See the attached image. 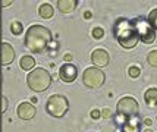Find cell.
Masks as SVG:
<instances>
[{"label":"cell","mask_w":157,"mask_h":132,"mask_svg":"<svg viewBox=\"0 0 157 132\" xmlns=\"http://www.w3.org/2000/svg\"><path fill=\"white\" fill-rule=\"evenodd\" d=\"M52 41V32L43 25H33L27 29L25 46L33 53H43Z\"/></svg>","instance_id":"cell-1"},{"label":"cell","mask_w":157,"mask_h":132,"mask_svg":"<svg viewBox=\"0 0 157 132\" xmlns=\"http://www.w3.org/2000/svg\"><path fill=\"white\" fill-rule=\"evenodd\" d=\"M115 37L123 49H134L137 46V43L140 41L134 22L129 19H125V18L117 19L115 24Z\"/></svg>","instance_id":"cell-2"},{"label":"cell","mask_w":157,"mask_h":132,"mask_svg":"<svg viewBox=\"0 0 157 132\" xmlns=\"http://www.w3.org/2000/svg\"><path fill=\"white\" fill-rule=\"evenodd\" d=\"M27 84L33 91H35V92H43V91H46L48 87H50L52 77H50V74H48L46 69L37 68V69H33L28 74Z\"/></svg>","instance_id":"cell-3"},{"label":"cell","mask_w":157,"mask_h":132,"mask_svg":"<svg viewBox=\"0 0 157 132\" xmlns=\"http://www.w3.org/2000/svg\"><path fill=\"white\" fill-rule=\"evenodd\" d=\"M69 109V103L66 97H63L60 94H55L48 98L47 104H46V110L48 115L55 116V118H62L66 115V111Z\"/></svg>","instance_id":"cell-4"},{"label":"cell","mask_w":157,"mask_h":132,"mask_svg":"<svg viewBox=\"0 0 157 132\" xmlns=\"http://www.w3.org/2000/svg\"><path fill=\"white\" fill-rule=\"evenodd\" d=\"M134 27L137 31L138 40H141L144 44H151V43L156 41V31L153 29L148 21L144 19V18H137L134 19Z\"/></svg>","instance_id":"cell-5"},{"label":"cell","mask_w":157,"mask_h":132,"mask_svg":"<svg viewBox=\"0 0 157 132\" xmlns=\"http://www.w3.org/2000/svg\"><path fill=\"white\" fill-rule=\"evenodd\" d=\"M104 81H106L104 74L98 68H96V66L85 69L84 74H82V82L88 88H100L104 84Z\"/></svg>","instance_id":"cell-6"},{"label":"cell","mask_w":157,"mask_h":132,"mask_svg":"<svg viewBox=\"0 0 157 132\" xmlns=\"http://www.w3.org/2000/svg\"><path fill=\"white\" fill-rule=\"evenodd\" d=\"M138 103L134 97H122L116 104V111L117 115L123 116L125 119L128 118H134V116H138Z\"/></svg>","instance_id":"cell-7"},{"label":"cell","mask_w":157,"mask_h":132,"mask_svg":"<svg viewBox=\"0 0 157 132\" xmlns=\"http://www.w3.org/2000/svg\"><path fill=\"white\" fill-rule=\"evenodd\" d=\"M59 77L63 82H74L78 77V69L72 63H65L59 70Z\"/></svg>","instance_id":"cell-8"},{"label":"cell","mask_w":157,"mask_h":132,"mask_svg":"<svg viewBox=\"0 0 157 132\" xmlns=\"http://www.w3.org/2000/svg\"><path fill=\"white\" fill-rule=\"evenodd\" d=\"M109 53L103 49H97L93 51L91 55V62L93 65H96V68H103V66H107L109 65Z\"/></svg>","instance_id":"cell-9"},{"label":"cell","mask_w":157,"mask_h":132,"mask_svg":"<svg viewBox=\"0 0 157 132\" xmlns=\"http://www.w3.org/2000/svg\"><path fill=\"white\" fill-rule=\"evenodd\" d=\"M18 116L22 120H29L35 116V107L31 103H21L18 106Z\"/></svg>","instance_id":"cell-10"},{"label":"cell","mask_w":157,"mask_h":132,"mask_svg":"<svg viewBox=\"0 0 157 132\" xmlns=\"http://www.w3.org/2000/svg\"><path fill=\"white\" fill-rule=\"evenodd\" d=\"M15 60V50L9 43L2 44V63L3 65H10Z\"/></svg>","instance_id":"cell-11"},{"label":"cell","mask_w":157,"mask_h":132,"mask_svg":"<svg viewBox=\"0 0 157 132\" xmlns=\"http://www.w3.org/2000/svg\"><path fill=\"white\" fill-rule=\"evenodd\" d=\"M140 126H141L140 118H138V116H134V118L126 119V122L122 125V128L125 132H140Z\"/></svg>","instance_id":"cell-12"},{"label":"cell","mask_w":157,"mask_h":132,"mask_svg":"<svg viewBox=\"0 0 157 132\" xmlns=\"http://www.w3.org/2000/svg\"><path fill=\"white\" fill-rule=\"evenodd\" d=\"M78 2L76 0H57V7L63 13H71L76 7Z\"/></svg>","instance_id":"cell-13"},{"label":"cell","mask_w":157,"mask_h":132,"mask_svg":"<svg viewBox=\"0 0 157 132\" xmlns=\"http://www.w3.org/2000/svg\"><path fill=\"white\" fill-rule=\"evenodd\" d=\"M144 100L148 107H156L157 106V88H148L144 94Z\"/></svg>","instance_id":"cell-14"},{"label":"cell","mask_w":157,"mask_h":132,"mask_svg":"<svg viewBox=\"0 0 157 132\" xmlns=\"http://www.w3.org/2000/svg\"><path fill=\"white\" fill-rule=\"evenodd\" d=\"M53 13H55V9L48 3H43L40 6V9H38V15L41 18H44V19H50L53 16Z\"/></svg>","instance_id":"cell-15"},{"label":"cell","mask_w":157,"mask_h":132,"mask_svg":"<svg viewBox=\"0 0 157 132\" xmlns=\"http://www.w3.org/2000/svg\"><path fill=\"white\" fill-rule=\"evenodd\" d=\"M34 66H35L34 57H31V56H24V57L21 59V68H22L24 70L34 69Z\"/></svg>","instance_id":"cell-16"},{"label":"cell","mask_w":157,"mask_h":132,"mask_svg":"<svg viewBox=\"0 0 157 132\" xmlns=\"http://www.w3.org/2000/svg\"><path fill=\"white\" fill-rule=\"evenodd\" d=\"M147 21H148V24L153 27V29L157 31V7L153 9L150 13H148V19H147Z\"/></svg>","instance_id":"cell-17"},{"label":"cell","mask_w":157,"mask_h":132,"mask_svg":"<svg viewBox=\"0 0 157 132\" xmlns=\"http://www.w3.org/2000/svg\"><path fill=\"white\" fill-rule=\"evenodd\" d=\"M147 60L153 68H157V50H151L147 56Z\"/></svg>","instance_id":"cell-18"},{"label":"cell","mask_w":157,"mask_h":132,"mask_svg":"<svg viewBox=\"0 0 157 132\" xmlns=\"http://www.w3.org/2000/svg\"><path fill=\"white\" fill-rule=\"evenodd\" d=\"M10 29H12V34H15V35H19L21 32H22V24L21 22H18V21H15V22H12V25H10Z\"/></svg>","instance_id":"cell-19"},{"label":"cell","mask_w":157,"mask_h":132,"mask_svg":"<svg viewBox=\"0 0 157 132\" xmlns=\"http://www.w3.org/2000/svg\"><path fill=\"white\" fill-rule=\"evenodd\" d=\"M91 35H93L96 40H100V38H103V37H104V29H103V28H100V27H96L94 29H93Z\"/></svg>","instance_id":"cell-20"},{"label":"cell","mask_w":157,"mask_h":132,"mask_svg":"<svg viewBox=\"0 0 157 132\" xmlns=\"http://www.w3.org/2000/svg\"><path fill=\"white\" fill-rule=\"evenodd\" d=\"M128 74H129L131 78H138L140 74H141V69L138 66H131L129 69H128Z\"/></svg>","instance_id":"cell-21"},{"label":"cell","mask_w":157,"mask_h":132,"mask_svg":"<svg viewBox=\"0 0 157 132\" xmlns=\"http://www.w3.org/2000/svg\"><path fill=\"white\" fill-rule=\"evenodd\" d=\"M101 116L104 119H109L110 116H112V111H110V109H104V110H101Z\"/></svg>","instance_id":"cell-22"},{"label":"cell","mask_w":157,"mask_h":132,"mask_svg":"<svg viewBox=\"0 0 157 132\" xmlns=\"http://www.w3.org/2000/svg\"><path fill=\"white\" fill-rule=\"evenodd\" d=\"M100 116H101V111H100V110L94 109V110L91 111V118H93V119H98Z\"/></svg>","instance_id":"cell-23"},{"label":"cell","mask_w":157,"mask_h":132,"mask_svg":"<svg viewBox=\"0 0 157 132\" xmlns=\"http://www.w3.org/2000/svg\"><path fill=\"white\" fill-rule=\"evenodd\" d=\"M144 123H145L147 126H150L151 123H153V122H151V119H145V120H144Z\"/></svg>","instance_id":"cell-24"},{"label":"cell","mask_w":157,"mask_h":132,"mask_svg":"<svg viewBox=\"0 0 157 132\" xmlns=\"http://www.w3.org/2000/svg\"><path fill=\"white\" fill-rule=\"evenodd\" d=\"M2 5H3L5 7H7L9 5H12V2H2Z\"/></svg>","instance_id":"cell-25"},{"label":"cell","mask_w":157,"mask_h":132,"mask_svg":"<svg viewBox=\"0 0 157 132\" xmlns=\"http://www.w3.org/2000/svg\"><path fill=\"white\" fill-rule=\"evenodd\" d=\"M6 109V98H3V110Z\"/></svg>","instance_id":"cell-26"},{"label":"cell","mask_w":157,"mask_h":132,"mask_svg":"<svg viewBox=\"0 0 157 132\" xmlns=\"http://www.w3.org/2000/svg\"><path fill=\"white\" fill-rule=\"evenodd\" d=\"M145 132H151V131H150V129H147V131H145Z\"/></svg>","instance_id":"cell-27"}]
</instances>
